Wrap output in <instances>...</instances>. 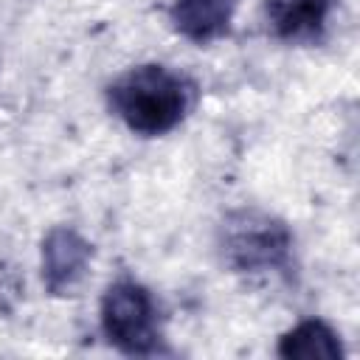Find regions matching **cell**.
Instances as JSON below:
<instances>
[{"label": "cell", "mask_w": 360, "mask_h": 360, "mask_svg": "<svg viewBox=\"0 0 360 360\" xmlns=\"http://www.w3.org/2000/svg\"><path fill=\"white\" fill-rule=\"evenodd\" d=\"M110 104L124 124L141 135H160L180 124L188 107V87L160 65H143L110 87Z\"/></svg>", "instance_id": "6da1fadb"}, {"label": "cell", "mask_w": 360, "mask_h": 360, "mask_svg": "<svg viewBox=\"0 0 360 360\" xmlns=\"http://www.w3.org/2000/svg\"><path fill=\"white\" fill-rule=\"evenodd\" d=\"M101 323L107 338L127 354H146L155 349V307L149 292L132 281L107 290L101 301Z\"/></svg>", "instance_id": "7a4b0ae2"}, {"label": "cell", "mask_w": 360, "mask_h": 360, "mask_svg": "<svg viewBox=\"0 0 360 360\" xmlns=\"http://www.w3.org/2000/svg\"><path fill=\"white\" fill-rule=\"evenodd\" d=\"M228 253L239 267L278 264L287 253V233L270 219L256 222L253 217H245V222L236 225L228 236Z\"/></svg>", "instance_id": "3957f363"}, {"label": "cell", "mask_w": 360, "mask_h": 360, "mask_svg": "<svg viewBox=\"0 0 360 360\" xmlns=\"http://www.w3.org/2000/svg\"><path fill=\"white\" fill-rule=\"evenodd\" d=\"M236 0H177L172 8L174 28L191 42H211L228 31Z\"/></svg>", "instance_id": "277c9868"}, {"label": "cell", "mask_w": 360, "mask_h": 360, "mask_svg": "<svg viewBox=\"0 0 360 360\" xmlns=\"http://www.w3.org/2000/svg\"><path fill=\"white\" fill-rule=\"evenodd\" d=\"M90 256V248L84 239H79L73 231H51L42 248V264H45V281L51 290L62 292L73 287V281L82 276L84 262Z\"/></svg>", "instance_id": "5b68a950"}, {"label": "cell", "mask_w": 360, "mask_h": 360, "mask_svg": "<svg viewBox=\"0 0 360 360\" xmlns=\"http://www.w3.org/2000/svg\"><path fill=\"white\" fill-rule=\"evenodd\" d=\"M332 0H267V20L276 37L304 42L318 37Z\"/></svg>", "instance_id": "8992f818"}, {"label": "cell", "mask_w": 360, "mask_h": 360, "mask_svg": "<svg viewBox=\"0 0 360 360\" xmlns=\"http://www.w3.org/2000/svg\"><path fill=\"white\" fill-rule=\"evenodd\" d=\"M278 354L287 360H338L343 352H340L338 335L326 323L304 321L281 338Z\"/></svg>", "instance_id": "52a82bcc"}]
</instances>
